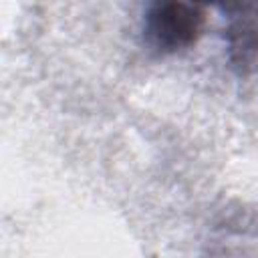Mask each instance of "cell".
<instances>
[{"mask_svg":"<svg viewBox=\"0 0 258 258\" xmlns=\"http://www.w3.org/2000/svg\"><path fill=\"white\" fill-rule=\"evenodd\" d=\"M206 22L204 8L187 2H157L145 16V40L157 52H175L189 46Z\"/></svg>","mask_w":258,"mask_h":258,"instance_id":"6da1fadb","label":"cell"},{"mask_svg":"<svg viewBox=\"0 0 258 258\" xmlns=\"http://www.w3.org/2000/svg\"><path fill=\"white\" fill-rule=\"evenodd\" d=\"M230 52L232 60L238 67L254 62L258 54V22L256 20H238L230 26Z\"/></svg>","mask_w":258,"mask_h":258,"instance_id":"7a4b0ae2","label":"cell"}]
</instances>
